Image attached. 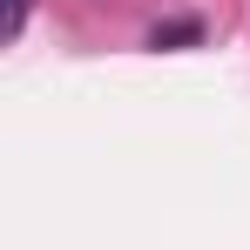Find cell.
Here are the masks:
<instances>
[{
    "label": "cell",
    "mask_w": 250,
    "mask_h": 250,
    "mask_svg": "<svg viewBox=\"0 0 250 250\" xmlns=\"http://www.w3.org/2000/svg\"><path fill=\"white\" fill-rule=\"evenodd\" d=\"M189 41H203V21H163L149 34V47H189Z\"/></svg>",
    "instance_id": "6da1fadb"
},
{
    "label": "cell",
    "mask_w": 250,
    "mask_h": 250,
    "mask_svg": "<svg viewBox=\"0 0 250 250\" xmlns=\"http://www.w3.org/2000/svg\"><path fill=\"white\" fill-rule=\"evenodd\" d=\"M27 7H34V0H7V34H21V27H27Z\"/></svg>",
    "instance_id": "7a4b0ae2"
}]
</instances>
